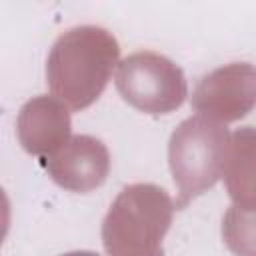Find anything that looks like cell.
<instances>
[{
  "label": "cell",
  "mask_w": 256,
  "mask_h": 256,
  "mask_svg": "<svg viewBox=\"0 0 256 256\" xmlns=\"http://www.w3.org/2000/svg\"><path fill=\"white\" fill-rule=\"evenodd\" d=\"M120 44L102 26H74L62 32L46 60V84L70 110H84L104 92L118 68Z\"/></svg>",
  "instance_id": "1"
},
{
  "label": "cell",
  "mask_w": 256,
  "mask_h": 256,
  "mask_svg": "<svg viewBox=\"0 0 256 256\" xmlns=\"http://www.w3.org/2000/svg\"><path fill=\"white\" fill-rule=\"evenodd\" d=\"M170 194L150 182L124 186L102 220L108 256H164V236L174 216Z\"/></svg>",
  "instance_id": "2"
},
{
  "label": "cell",
  "mask_w": 256,
  "mask_h": 256,
  "mask_svg": "<svg viewBox=\"0 0 256 256\" xmlns=\"http://www.w3.org/2000/svg\"><path fill=\"white\" fill-rule=\"evenodd\" d=\"M232 134L206 116H190L176 126L168 142V164L178 188L176 210L208 192L224 172Z\"/></svg>",
  "instance_id": "3"
},
{
  "label": "cell",
  "mask_w": 256,
  "mask_h": 256,
  "mask_svg": "<svg viewBox=\"0 0 256 256\" xmlns=\"http://www.w3.org/2000/svg\"><path fill=\"white\" fill-rule=\"evenodd\" d=\"M114 84L124 102L150 116L174 112L188 96L182 68L154 50H138L120 60Z\"/></svg>",
  "instance_id": "4"
},
{
  "label": "cell",
  "mask_w": 256,
  "mask_h": 256,
  "mask_svg": "<svg viewBox=\"0 0 256 256\" xmlns=\"http://www.w3.org/2000/svg\"><path fill=\"white\" fill-rule=\"evenodd\" d=\"M190 104L200 116L220 124L248 116L256 108V66L230 62L208 72L196 84Z\"/></svg>",
  "instance_id": "5"
},
{
  "label": "cell",
  "mask_w": 256,
  "mask_h": 256,
  "mask_svg": "<svg viewBox=\"0 0 256 256\" xmlns=\"http://www.w3.org/2000/svg\"><path fill=\"white\" fill-rule=\"evenodd\" d=\"M44 166L60 188L86 194L106 182L110 152L102 140L90 134H76L56 154L46 158Z\"/></svg>",
  "instance_id": "6"
},
{
  "label": "cell",
  "mask_w": 256,
  "mask_h": 256,
  "mask_svg": "<svg viewBox=\"0 0 256 256\" xmlns=\"http://www.w3.org/2000/svg\"><path fill=\"white\" fill-rule=\"evenodd\" d=\"M16 134L20 146L28 154L46 160L72 138L70 112L54 96H36L20 108Z\"/></svg>",
  "instance_id": "7"
},
{
  "label": "cell",
  "mask_w": 256,
  "mask_h": 256,
  "mask_svg": "<svg viewBox=\"0 0 256 256\" xmlns=\"http://www.w3.org/2000/svg\"><path fill=\"white\" fill-rule=\"evenodd\" d=\"M222 178L234 206L256 210V128L244 126L232 134Z\"/></svg>",
  "instance_id": "8"
},
{
  "label": "cell",
  "mask_w": 256,
  "mask_h": 256,
  "mask_svg": "<svg viewBox=\"0 0 256 256\" xmlns=\"http://www.w3.org/2000/svg\"><path fill=\"white\" fill-rule=\"evenodd\" d=\"M222 240L234 256H256V210L232 204L222 218Z\"/></svg>",
  "instance_id": "9"
},
{
  "label": "cell",
  "mask_w": 256,
  "mask_h": 256,
  "mask_svg": "<svg viewBox=\"0 0 256 256\" xmlns=\"http://www.w3.org/2000/svg\"><path fill=\"white\" fill-rule=\"evenodd\" d=\"M60 256H100L96 252H90V250H74V252H66V254H60Z\"/></svg>",
  "instance_id": "10"
}]
</instances>
